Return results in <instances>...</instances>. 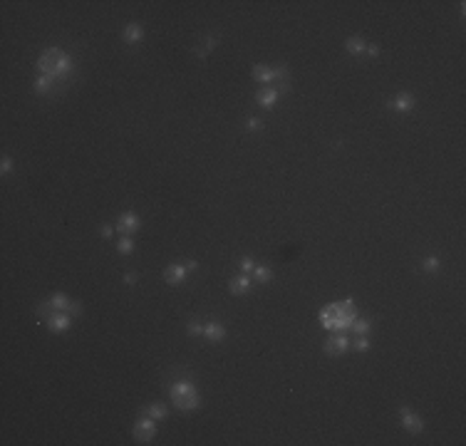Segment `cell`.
<instances>
[{
  "label": "cell",
  "instance_id": "6da1fadb",
  "mask_svg": "<svg viewBox=\"0 0 466 446\" xmlns=\"http://www.w3.org/2000/svg\"><path fill=\"white\" fill-rule=\"evenodd\" d=\"M357 320V308H354L352 300H342V302H333L322 308L320 313V322L325 330H333V332H345L350 330V325Z\"/></svg>",
  "mask_w": 466,
  "mask_h": 446
},
{
  "label": "cell",
  "instance_id": "7a4b0ae2",
  "mask_svg": "<svg viewBox=\"0 0 466 446\" xmlns=\"http://www.w3.org/2000/svg\"><path fill=\"white\" fill-rule=\"evenodd\" d=\"M37 67L45 77H50L52 82H62L72 74V57L67 52H62L60 47H50L40 55Z\"/></svg>",
  "mask_w": 466,
  "mask_h": 446
},
{
  "label": "cell",
  "instance_id": "3957f363",
  "mask_svg": "<svg viewBox=\"0 0 466 446\" xmlns=\"http://www.w3.org/2000/svg\"><path fill=\"white\" fill-rule=\"evenodd\" d=\"M169 394H171L174 404H176L181 411H194V409L199 407V392H196V387L188 384V382H176V384L169 389Z\"/></svg>",
  "mask_w": 466,
  "mask_h": 446
},
{
  "label": "cell",
  "instance_id": "277c9868",
  "mask_svg": "<svg viewBox=\"0 0 466 446\" xmlns=\"http://www.w3.org/2000/svg\"><path fill=\"white\" fill-rule=\"evenodd\" d=\"M350 347V340H347V334L345 332H333L330 337H327L325 342V354H330V357H340L345 354Z\"/></svg>",
  "mask_w": 466,
  "mask_h": 446
},
{
  "label": "cell",
  "instance_id": "5b68a950",
  "mask_svg": "<svg viewBox=\"0 0 466 446\" xmlns=\"http://www.w3.org/2000/svg\"><path fill=\"white\" fill-rule=\"evenodd\" d=\"M154 434H156V424H154L151 416H144V419H139V422L134 424V439H136V441L147 444V441L154 439Z\"/></svg>",
  "mask_w": 466,
  "mask_h": 446
},
{
  "label": "cell",
  "instance_id": "8992f818",
  "mask_svg": "<svg viewBox=\"0 0 466 446\" xmlns=\"http://www.w3.org/2000/svg\"><path fill=\"white\" fill-rule=\"evenodd\" d=\"M139 226H142V218L136 216L134 211L122 213V216H119V221H117V231H119V233H124V236H129V233H134V231H139Z\"/></svg>",
  "mask_w": 466,
  "mask_h": 446
},
{
  "label": "cell",
  "instance_id": "52a82bcc",
  "mask_svg": "<svg viewBox=\"0 0 466 446\" xmlns=\"http://www.w3.org/2000/svg\"><path fill=\"white\" fill-rule=\"evenodd\" d=\"M47 325H50L52 332H65V330H70V325H72V315L65 313V310H55V313L50 315Z\"/></svg>",
  "mask_w": 466,
  "mask_h": 446
},
{
  "label": "cell",
  "instance_id": "ba28073f",
  "mask_svg": "<svg viewBox=\"0 0 466 446\" xmlns=\"http://www.w3.org/2000/svg\"><path fill=\"white\" fill-rule=\"evenodd\" d=\"M186 275H188V268L181 265V263H174V265H169L167 270H164V280H167L169 285H181L186 280Z\"/></svg>",
  "mask_w": 466,
  "mask_h": 446
},
{
  "label": "cell",
  "instance_id": "9c48e42d",
  "mask_svg": "<svg viewBox=\"0 0 466 446\" xmlns=\"http://www.w3.org/2000/svg\"><path fill=\"white\" fill-rule=\"evenodd\" d=\"M414 104H417V99H414V94H412V92H399V94L390 102V107H392V109H397V112H412V109H414Z\"/></svg>",
  "mask_w": 466,
  "mask_h": 446
},
{
  "label": "cell",
  "instance_id": "30bf717a",
  "mask_svg": "<svg viewBox=\"0 0 466 446\" xmlns=\"http://www.w3.org/2000/svg\"><path fill=\"white\" fill-rule=\"evenodd\" d=\"M251 285H253V278L248 273H241V275H236L231 280V293L233 295H245L251 290Z\"/></svg>",
  "mask_w": 466,
  "mask_h": 446
},
{
  "label": "cell",
  "instance_id": "8fae6325",
  "mask_svg": "<svg viewBox=\"0 0 466 446\" xmlns=\"http://www.w3.org/2000/svg\"><path fill=\"white\" fill-rule=\"evenodd\" d=\"M402 424H404V429L409 431V434H419L422 429H424V424H422V419H419V414H414V411H402Z\"/></svg>",
  "mask_w": 466,
  "mask_h": 446
},
{
  "label": "cell",
  "instance_id": "7c38bea8",
  "mask_svg": "<svg viewBox=\"0 0 466 446\" xmlns=\"http://www.w3.org/2000/svg\"><path fill=\"white\" fill-rule=\"evenodd\" d=\"M122 37H124V42H129V45H139V42H142V37H144L142 25H139V22H129V25L124 27Z\"/></svg>",
  "mask_w": 466,
  "mask_h": 446
},
{
  "label": "cell",
  "instance_id": "4fadbf2b",
  "mask_svg": "<svg viewBox=\"0 0 466 446\" xmlns=\"http://www.w3.org/2000/svg\"><path fill=\"white\" fill-rule=\"evenodd\" d=\"M204 337H206L208 342H221V340L226 337V327H224L221 322H208V325L204 327Z\"/></svg>",
  "mask_w": 466,
  "mask_h": 446
},
{
  "label": "cell",
  "instance_id": "5bb4252c",
  "mask_svg": "<svg viewBox=\"0 0 466 446\" xmlns=\"http://www.w3.org/2000/svg\"><path fill=\"white\" fill-rule=\"evenodd\" d=\"M278 97H280V92L276 90V87H265V90H261L258 94H256V102L261 104V107H265V109H270L273 104L278 102Z\"/></svg>",
  "mask_w": 466,
  "mask_h": 446
},
{
  "label": "cell",
  "instance_id": "9a60e30c",
  "mask_svg": "<svg viewBox=\"0 0 466 446\" xmlns=\"http://www.w3.org/2000/svg\"><path fill=\"white\" fill-rule=\"evenodd\" d=\"M273 82L280 87L278 92L283 94V92H288V85H290V72H288V67H283V65H278L276 70H273Z\"/></svg>",
  "mask_w": 466,
  "mask_h": 446
},
{
  "label": "cell",
  "instance_id": "2e32d148",
  "mask_svg": "<svg viewBox=\"0 0 466 446\" xmlns=\"http://www.w3.org/2000/svg\"><path fill=\"white\" fill-rule=\"evenodd\" d=\"M253 79L258 82V85H270L273 82V70L265 67V65H256L253 67Z\"/></svg>",
  "mask_w": 466,
  "mask_h": 446
},
{
  "label": "cell",
  "instance_id": "e0dca14e",
  "mask_svg": "<svg viewBox=\"0 0 466 446\" xmlns=\"http://www.w3.org/2000/svg\"><path fill=\"white\" fill-rule=\"evenodd\" d=\"M345 50H347L350 55H357V52L367 50V42H365L360 35H354V37H347V42H345Z\"/></svg>",
  "mask_w": 466,
  "mask_h": 446
},
{
  "label": "cell",
  "instance_id": "ac0fdd59",
  "mask_svg": "<svg viewBox=\"0 0 466 446\" xmlns=\"http://www.w3.org/2000/svg\"><path fill=\"white\" fill-rule=\"evenodd\" d=\"M50 302H52L55 310H65V313L70 310V305H72V300H70L65 293H55V295L50 297Z\"/></svg>",
  "mask_w": 466,
  "mask_h": 446
},
{
  "label": "cell",
  "instance_id": "d6986e66",
  "mask_svg": "<svg viewBox=\"0 0 466 446\" xmlns=\"http://www.w3.org/2000/svg\"><path fill=\"white\" fill-rule=\"evenodd\" d=\"M147 416H151L154 422H161V419H167V414H169V409L164 407V404H151L147 411H144Z\"/></svg>",
  "mask_w": 466,
  "mask_h": 446
},
{
  "label": "cell",
  "instance_id": "ffe728a7",
  "mask_svg": "<svg viewBox=\"0 0 466 446\" xmlns=\"http://www.w3.org/2000/svg\"><path fill=\"white\" fill-rule=\"evenodd\" d=\"M270 278H273V270H270V268H265V265H256V268H253V280H256V283H268Z\"/></svg>",
  "mask_w": 466,
  "mask_h": 446
},
{
  "label": "cell",
  "instance_id": "44dd1931",
  "mask_svg": "<svg viewBox=\"0 0 466 446\" xmlns=\"http://www.w3.org/2000/svg\"><path fill=\"white\" fill-rule=\"evenodd\" d=\"M52 85H55V82H52L50 77H45V74H42L40 79H35V92H37V94H45V92H50V90H52Z\"/></svg>",
  "mask_w": 466,
  "mask_h": 446
},
{
  "label": "cell",
  "instance_id": "7402d4cb",
  "mask_svg": "<svg viewBox=\"0 0 466 446\" xmlns=\"http://www.w3.org/2000/svg\"><path fill=\"white\" fill-rule=\"evenodd\" d=\"M350 330H352L354 334H367V332L372 330V322H367V320H354V322L350 325Z\"/></svg>",
  "mask_w": 466,
  "mask_h": 446
},
{
  "label": "cell",
  "instance_id": "603a6c76",
  "mask_svg": "<svg viewBox=\"0 0 466 446\" xmlns=\"http://www.w3.org/2000/svg\"><path fill=\"white\" fill-rule=\"evenodd\" d=\"M117 250H119L122 256H129V253H134V241H131L129 236H124V238L117 243Z\"/></svg>",
  "mask_w": 466,
  "mask_h": 446
},
{
  "label": "cell",
  "instance_id": "cb8c5ba5",
  "mask_svg": "<svg viewBox=\"0 0 466 446\" xmlns=\"http://www.w3.org/2000/svg\"><path fill=\"white\" fill-rule=\"evenodd\" d=\"M52 313H55V308H52V302H50V300H47V302H42L40 308H37V315H40V320H45V322L50 320V315H52Z\"/></svg>",
  "mask_w": 466,
  "mask_h": 446
},
{
  "label": "cell",
  "instance_id": "d4e9b609",
  "mask_svg": "<svg viewBox=\"0 0 466 446\" xmlns=\"http://www.w3.org/2000/svg\"><path fill=\"white\" fill-rule=\"evenodd\" d=\"M352 347L357 350V352H367V350H370V340H367V334H357V340L352 342Z\"/></svg>",
  "mask_w": 466,
  "mask_h": 446
},
{
  "label": "cell",
  "instance_id": "484cf974",
  "mask_svg": "<svg viewBox=\"0 0 466 446\" xmlns=\"http://www.w3.org/2000/svg\"><path fill=\"white\" fill-rule=\"evenodd\" d=\"M422 268H424L427 273H436V270H439V258H434V256H429V258H424V263H422Z\"/></svg>",
  "mask_w": 466,
  "mask_h": 446
},
{
  "label": "cell",
  "instance_id": "4316f807",
  "mask_svg": "<svg viewBox=\"0 0 466 446\" xmlns=\"http://www.w3.org/2000/svg\"><path fill=\"white\" fill-rule=\"evenodd\" d=\"M245 129H248V131H261V129H263V122H261L258 117H248V119H245Z\"/></svg>",
  "mask_w": 466,
  "mask_h": 446
},
{
  "label": "cell",
  "instance_id": "83f0119b",
  "mask_svg": "<svg viewBox=\"0 0 466 446\" xmlns=\"http://www.w3.org/2000/svg\"><path fill=\"white\" fill-rule=\"evenodd\" d=\"M253 268H256V263H253L251 256H243V258H241V270H243V273H253Z\"/></svg>",
  "mask_w": 466,
  "mask_h": 446
},
{
  "label": "cell",
  "instance_id": "f1b7e54d",
  "mask_svg": "<svg viewBox=\"0 0 466 446\" xmlns=\"http://www.w3.org/2000/svg\"><path fill=\"white\" fill-rule=\"evenodd\" d=\"M186 332L191 334V337H199V334H204V327H201L199 322H188V327H186Z\"/></svg>",
  "mask_w": 466,
  "mask_h": 446
},
{
  "label": "cell",
  "instance_id": "f546056e",
  "mask_svg": "<svg viewBox=\"0 0 466 446\" xmlns=\"http://www.w3.org/2000/svg\"><path fill=\"white\" fill-rule=\"evenodd\" d=\"M0 171H3V174H10V171H13V159H10V156H3V161H0Z\"/></svg>",
  "mask_w": 466,
  "mask_h": 446
},
{
  "label": "cell",
  "instance_id": "4dcf8cb0",
  "mask_svg": "<svg viewBox=\"0 0 466 446\" xmlns=\"http://www.w3.org/2000/svg\"><path fill=\"white\" fill-rule=\"evenodd\" d=\"M99 233H102L104 238H112V236H114V228H112V226H102V231H99Z\"/></svg>",
  "mask_w": 466,
  "mask_h": 446
},
{
  "label": "cell",
  "instance_id": "1f68e13d",
  "mask_svg": "<svg viewBox=\"0 0 466 446\" xmlns=\"http://www.w3.org/2000/svg\"><path fill=\"white\" fill-rule=\"evenodd\" d=\"M124 283H127V285H136V273H127V275H124Z\"/></svg>",
  "mask_w": 466,
  "mask_h": 446
},
{
  "label": "cell",
  "instance_id": "d6a6232c",
  "mask_svg": "<svg viewBox=\"0 0 466 446\" xmlns=\"http://www.w3.org/2000/svg\"><path fill=\"white\" fill-rule=\"evenodd\" d=\"M216 45H218V37H213V35H211V37H206V52H208V50H213Z\"/></svg>",
  "mask_w": 466,
  "mask_h": 446
},
{
  "label": "cell",
  "instance_id": "836d02e7",
  "mask_svg": "<svg viewBox=\"0 0 466 446\" xmlns=\"http://www.w3.org/2000/svg\"><path fill=\"white\" fill-rule=\"evenodd\" d=\"M67 313H70V315H79V313H82V308H79V302H72V305H70V310H67Z\"/></svg>",
  "mask_w": 466,
  "mask_h": 446
},
{
  "label": "cell",
  "instance_id": "e575fe53",
  "mask_svg": "<svg viewBox=\"0 0 466 446\" xmlns=\"http://www.w3.org/2000/svg\"><path fill=\"white\" fill-rule=\"evenodd\" d=\"M367 55H370V57H377V55H379V47H377V45H367Z\"/></svg>",
  "mask_w": 466,
  "mask_h": 446
},
{
  "label": "cell",
  "instance_id": "d590c367",
  "mask_svg": "<svg viewBox=\"0 0 466 446\" xmlns=\"http://www.w3.org/2000/svg\"><path fill=\"white\" fill-rule=\"evenodd\" d=\"M186 268H188V273H191V270H196V268H199V263H196V260H188Z\"/></svg>",
  "mask_w": 466,
  "mask_h": 446
}]
</instances>
